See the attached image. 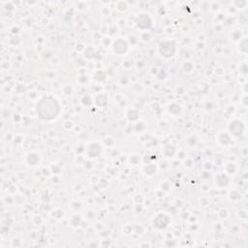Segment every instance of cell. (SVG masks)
I'll return each mask as SVG.
<instances>
[{"mask_svg": "<svg viewBox=\"0 0 248 248\" xmlns=\"http://www.w3.org/2000/svg\"><path fill=\"white\" fill-rule=\"evenodd\" d=\"M56 106H58V104L55 99H52L50 97L44 98L38 104V112L42 118L51 119L57 115L59 108H53Z\"/></svg>", "mask_w": 248, "mask_h": 248, "instance_id": "1", "label": "cell"}]
</instances>
